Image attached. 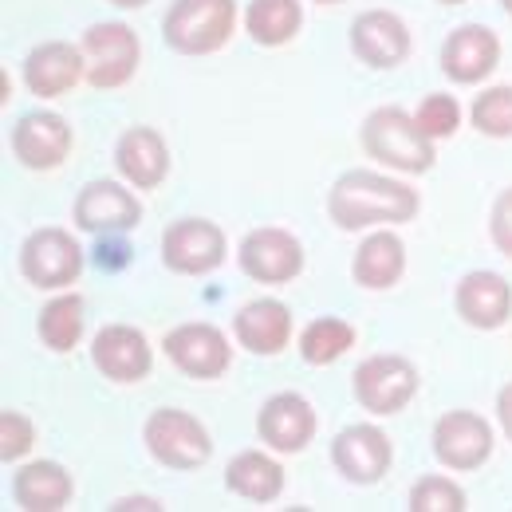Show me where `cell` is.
I'll list each match as a JSON object with an SVG mask.
<instances>
[{"instance_id":"20","label":"cell","mask_w":512,"mask_h":512,"mask_svg":"<svg viewBox=\"0 0 512 512\" xmlns=\"http://www.w3.org/2000/svg\"><path fill=\"white\" fill-rule=\"evenodd\" d=\"M453 308H457L461 323H469L477 331H501L512 320V284L501 272L473 268L457 280Z\"/></svg>"},{"instance_id":"39","label":"cell","mask_w":512,"mask_h":512,"mask_svg":"<svg viewBox=\"0 0 512 512\" xmlns=\"http://www.w3.org/2000/svg\"><path fill=\"white\" fill-rule=\"evenodd\" d=\"M316 4H343V0H316Z\"/></svg>"},{"instance_id":"23","label":"cell","mask_w":512,"mask_h":512,"mask_svg":"<svg viewBox=\"0 0 512 512\" xmlns=\"http://www.w3.org/2000/svg\"><path fill=\"white\" fill-rule=\"evenodd\" d=\"M406 272V245L394 229H371L351 256V280L367 292H386Z\"/></svg>"},{"instance_id":"35","label":"cell","mask_w":512,"mask_h":512,"mask_svg":"<svg viewBox=\"0 0 512 512\" xmlns=\"http://www.w3.org/2000/svg\"><path fill=\"white\" fill-rule=\"evenodd\" d=\"M497 422H501L505 438L512 442V383H505L497 390Z\"/></svg>"},{"instance_id":"27","label":"cell","mask_w":512,"mask_h":512,"mask_svg":"<svg viewBox=\"0 0 512 512\" xmlns=\"http://www.w3.org/2000/svg\"><path fill=\"white\" fill-rule=\"evenodd\" d=\"M87 304H83V296L79 292H56L44 308H40V316H36V335H40V343L48 347V351H56V355H67V351H75L79 347V339H83V327H87Z\"/></svg>"},{"instance_id":"19","label":"cell","mask_w":512,"mask_h":512,"mask_svg":"<svg viewBox=\"0 0 512 512\" xmlns=\"http://www.w3.org/2000/svg\"><path fill=\"white\" fill-rule=\"evenodd\" d=\"M20 75H24L28 95L48 103V99L75 91L79 79H87V60H83V48L71 40H44L24 56Z\"/></svg>"},{"instance_id":"12","label":"cell","mask_w":512,"mask_h":512,"mask_svg":"<svg viewBox=\"0 0 512 512\" xmlns=\"http://www.w3.org/2000/svg\"><path fill=\"white\" fill-rule=\"evenodd\" d=\"M347 40H351L355 60L363 67H371V71H394V67L406 64L410 52H414V36H410L406 20L398 12H390V8L359 12L351 20Z\"/></svg>"},{"instance_id":"36","label":"cell","mask_w":512,"mask_h":512,"mask_svg":"<svg viewBox=\"0 0 512 512\" xmlns=\"http://www.w3.org/2000/svg\"><path fill=\"white\" fill-rule=\"evenodd\" d=\"M111 509H162V505H158V501H154V497H127V501H119V505H111Z\"/></svg>"},{"instance_id":"13","label":"cell","mask_w":512,"mask_h":512,"mask_svg":"<svg viewBox=\"0 0 512 512\" xmlns=\"http://www.w3.org/2000/svg\"><path fill=\"white\" fill-rule=\"evenodd\" d=\"M71 221L83 229V233H130L142 225V201L134 186H123V182H111V178H95L87 182L75 205H71Z\"/></svg>"},{"instance_id":"14","label":"cell","mask_w":512,"mask_h":512,"mask_svg":"<svg viewBox=\"0 0 512 512\" xmlns=\"http://www.w3.org/2000/svg\"><path fill=\"white\" fill-rule=\"evenodd\" d=\"M434 457L453 469V473H473L481 469L489 457H493V426L489 418H481L477 410H446L438 422H434Z\"/></svg>"},{"instance_id":"30","label":"cell","mask_w":512,"mask_h":512,"mask_svg":"<svg viewBox=\"0 0 512 512\" xmlns=\"http://www.w3.org/2000/svg\"><path fill=\"white\" fill-rule=\"evenodd\" d=\"M414 119H418V127H422L426 138L446 142V138H453V134L461 130L465 111H461V103H457L453 95H446V91H430V95H422V99H418Z\"/></svg>"},{"instance_id":"16","label":"cell","mask_w":512,"mask_h":512,"mask_svg":"<svg viewBox=\"0 0 512 512\" xmlns=\"http://www.w3.org/2000/svg\"><path fill=\"white\" fill-rule=\"evenodd\" d=\"M390 461H394V446H390L383 426H375V422H355V426L339 430L331 442V465L351 485H379L390 473Z\"/></svg>"},{"instance_id":"18","label":"cell","mask_w":512,"mask_h":512,"mask_svg":"<svg viewBox=\"0 0 512 512\" xmlns=\"http://www.w3.org/2000/svg\"><path fill=\"white\" fill-rule=\"evenodd\" d=\"M91 363L111 383H142L154 367V347L130 323H107L91 339Z\"/></svg>"},{"instance_id":"9","label":"cell","mask_w":512,"mask_h":512,"mask_svg":"<svg viewBox=\"0 0 512 512\" xmlns=\"http://www.w3.org/2000/svg\"><path fill=\"white\" fill-rule=\"evenodd\" d=\"M229 260V237L217 221L182 217L162 233V264L178 276H209Z\"/></svg>"},{"instance_id":"38","label":"cell","mask_w":512,"mask_h":512,"mask_svg":"<svg viewBox=\"0 0 512 512\" xmlns=\"http://www.w3.org/2000/svg\"><path fill=\"white\" fill-rule=\"evenodd\" d=\"M501 8H505V12L512 16V0H501Z\"/></svg>"},{"instance_id":"4","label":"cell","mask_w":512,"mask_h":512,"mask_svg":"<svg viewBox=\"0 0 512 512\" xmlns=\"http://www.w3.org/2000/svg\"><path fill=\"white\" fill-rule=\"evenodd\" d=\"M87 268V249L60 225L36 229L20 245V276L40 292H67Z\"/></svg>"},{"instance_id":"25","label":"cell","mask_w":512,"mask_h":512,"mask_svg":"<svg viewBox=\"0 0 512 512\" xmlns=\"http://www.w3.org/2000/svg\"><path fill=\"white\" fill-rule=\"evenodd\" d=\"M225 489L253 505H268L284 493V465L260 449H245L225 465Z\"/></svg>"},{"instance_id":"24","label":"cell","mask_w":512,"mask_h":512,"mask_svg":"<svg viewBox=\"0 0 512 512\" xmlns=\"http://www.w3.org/2000/svg\"><path fill=\"white\" fill-rule=\"evenodd\" d=\"M75 497V481L60 461H32L12 477V501L24 512H60Z\"/></svg>"},{"instance_id":"33","label":"cell","mask_w":512,"mask_h":512,"mask_svg":"<svg viewBox=\"0 0 512 512\" xmlns=\"http://www.w3.org/2000/svg\"><path fill=\"white\" fill-rule=\"evenodd\" d=\"M489 241L497 253L512 260V186L497 193V201L489 209Z\"/></svg>"},{"instance_id":"26","label":"cell","mask_w":512,"mask_h":512,"mask_svg":"<svg viewBox=\"0 0 512 512\" xmlns=\"http://www.w3.org/2000/svg\"><path fill=\"white\" fill-rule=\"evenodd\" d=\"M304 28V4L300 0H249L245 8V32L260 48H284Z\"/></svg>"},{"instance_id":"5","label":"cell","mask_w":512,"mask_h":512,"mask_svg":"<svg viewBox=\"0 0 512 512\" xmlns=\"http://www.w3.org/2000/svg\"><path fill=\"white\" fill-rule=\"evenodd\" d=\"M142 442L158 465L178 469V473L201 469L213 457V438H209L205 422L193 418L190 410H178V406L150 410V418L142 426Z\"/></svg>"},{"instance_id":"29","label":"cell","mask_w":512,"mask_h":512,"mask_svg":"<svg viewBox=\"0 0 512 512\" xmlns=\"http://www.w3.org/2000/svg\"><path fill=\"white\" fill-rule=\"evenodd\" d=\"M469 123L485 138H512V83L485 87L469 107Z\"/></svg>"},{"instance_id":"17","label":"cell","mask_w":512,"mask_h":512,"mask_svg":"<svg viewBox=\"0 0 512 512\" xmlns=\"http://www.w3.org/2000/svg\"><path fill=\"white\" fill-rule=\"evenodd\" d=\"M320 430V418H316V406L300 394V390H280L272 394L260 414H256V434L260 442L276 453H300V449L312 446Z\"/></svg>"},{"instance_id":"40","label":"cell","mask_w":512,"mask_h":512,"mask_svg":"<svg viewBox=\"0 0 512 512\" xmlns=\"http://www.w3.org/2000/svg\"><path fill=\"white\" fill-rule=\"evenodd\" d=\"M438 4H465V0H438Z\"/></svg>"},{"instance_id":"22","label":"cell","mask_w":512,"mask_h":512,"mask_svg":"<svg viewBox=\"0 0 512 512\" xmlns=\"http://www.w3.org/2000/svg\"><path fill=\"white\" fill-rule=\"evenodd\" d=\"M115 170L134 190H158L170 178V146L154 127H127L115 142Z\"/></svg>"},{"instance_id":"21","label":"cell","mask_w":512,"mask_h":512,"mask_svg":"<svg viewBox=\"0 0 512 512\" xmlns=\"http://www.w3.org/2000/svg\"><path fill=\"white\" fill-rule=\"evenodd\" d=\"M233 335H237V347H245L249 355L276 359V355L292 343V312H288L284 300L256 296V300L237 308V316H233Z\"/></svg>"},{"instance_id":"31","label":"cell","mask_w":512,"mask_h":512,"mask_svg":"<svg viewBox=\"0 0 512 512\" xmlns=\"http://www.w3.org/2000/svg\"><path fill=\"white\" fill-rule=\"evenodd\" d=\"M410 512H465V489L442 473L418 477L410 489Z\"/></svg>"},{"instance_id":"3","label":"cell","mask_w":512,"mask_h":512,"mask_svg":"<svg viewBox=\"0 0 512 512\" xmlns=\"http://www.w3.org/2000/svg\"><path fill=\"white\" fill-rule=\"evenodd\" d=\"M237 32V0H174L162 16V40L178 56H213Z\"/></svg>"},{"instance_id":"2","label":"cell","mask_w":512,"mask_h":512,"mask_svg":"<svg viewBox=\"0 0 512 512\" xmlns=\"http://www.w3.org/2000/svg\"><path fill=\"white\" fill-rule=\"evenodd\" d=\"M359 142L367 158H375L394 174L418 178V174H430L438 162V150H434L438 142L422 134L414 111H402V107H375L359 127Z\"/></svg>"},{"instance_id":"10","label":"cell","mask_w":512,"mask_h":512,"mask_svg":"<svg viewBox=\"0 0 512 512\" xmlns=\"http://www.w3.org/2000/svg\"><path fill=\"white\" fill-rule=\"evenodd\" d=\"M237 264L249 280L272 288V284H292L304 272L308 256H304V241L292 229L260 225L253 233H245V241L237 249Z\"/></svg>"},{"instance_id":"34","label":"cell","mask_w":512,"mask_h":512,"mask_svg":"<svg viewBox=\"0 0 512 512\" xmlns=\"http://www.w3.org/2000/svg\"><path fill=\"white\" fill-rule=\"evenodd\" d=\"M91 260H95V268H103V272H123L130 260H134V249H130L127 233H103V237L95 241V249H91Z\"/></svg>"},{"instance_id":"7","label":"cell","mask_w":512,"mask_h":512,"mask_svg":"<svg viewBox=\"0 0 512 512\" xmlns=\"http://www.w3.org/2000/svg\"><path fill=\"white\" fill-rule=\"evenodd\" d=\"M351 386H355V402L363 410L390 418V414H402L414 402L422 379H418V367L406 355H371L355 367Z\"/></svg>"},{"instance_id":"1","label":"cell","mask_w":512,"mask_h":512,"mask_svg":"<svg viewBox=\"0 0 512 512\" xmlns=\"http://www.w3.org/2000/svg\"><path fill=\"white\" fill-rule=\"evenodd\" d=\"M422 213V193L379 170H347L327 190V217L343 233L410 225Z\"/></svg>"},{"instance_id":"8","label":"cell","mask_w":512,"mask_h":512,"mask_svg":"<svg viewBox=\"0 0 512 512\" xmlns=\"http://www.w3.org/2000/svg\"><path fill=\"white\" fill-rule=\"evenodd\" d=\"M162 351H166V359L186 379H197V383H213V379H221L233 367V343H229V335L209 320L178 323L174 331H166Z\"/></svg>"},{"instance_id":"37","label":"cell","mask_w":512,"mask_h":512,"mask_svg":"<svg viewBox=\"0 0 512 512\" xmlns=\"http://www.w3.org/2000/svg\"><path fill=\"white\" fill-rule=\"evenodd\" d=\"M107 4H115V8H142V4H150V0H107Z\"/></svg>"},{"instance_id":"32","label":"cell","mask_w":512,"mask_h":512,"mask_svg":"<svg viewBox=\"0 0 512 512\" xmlns=\"http://www.w3.org/2000/svg\"><path fill=\"white\" fill-rule=\"evenodd\" d=\"M36 446V426L20 410H0V461L12 465Z\"/></svg>"},{"instance_id":"28","label":"cell","mask_w":512,"mask_h":512,"mask_svg":"<svg viewBox=\"0 0 512 512\" xmlns=\"http://www.w3.org/2000/svg\"><path fill=\"white\" fill-rule=\"evenodd\" d=\"M355 347V327L339 316H316L300 331V359L308 367H331Z\"/></svg>"},{"instance_id":"6","label":"cell","mask_w":512,"mask_h":512,"mask_svg":"<svg viewBox=\"0 0 512 512\" xmlns=\"http://www.w3.org/2000/svg\"><path fill=\"white\" fill-rule=\"evenodd\" d=\"M87 60V83L99 91H119L134 79L142 64V40L123 20H99L79 40Z\"/></svg>"},{"instance_id":"15","label":"cell","mask_w":512,"mask_h":512,"mask_svg":"<svg viewBox=\"0 0 512 512\" xmlns=\"http://www.w3.org/2000/svg\"><path fill=\"white\" fill-rule=\"evenodd\" d=\"M442 75L457 87H477L501 67V36L489 24H457L438 52Z\"/></svg>"},{"instance_id":"11","label":"cell","mask_w":512,"mask_h":512,"mask_svg":"<svg viewBox=\"0 0 512 512\" xmlns=\"http://www.w3.org/2000/svg\"><path fill=\"white\" fill-rule=\"evenodd\" d=\"M8 146L24 170L48 174L67 162V154L75 146V130L56 111H24L8 130Z\"/></svg>"}]
</instances>
